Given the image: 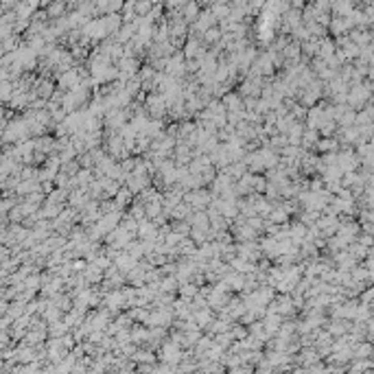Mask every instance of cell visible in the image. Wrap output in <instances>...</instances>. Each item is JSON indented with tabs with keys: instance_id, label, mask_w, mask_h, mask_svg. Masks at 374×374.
<instances>
[{
	"instance_id": "10",
	"label": "cell",
	"mask_w": 374,
	"mask_h": 374,
	"mask_svg": "<svg viewBox=\"0 0 374 374\" xmlns=\"http://www.w3.org/2000/svg\"><path fill=\"white\" fill-rule=\"evenodd\" d=\"M13 3H16V0H3V5H5V7H11Z\"/></svg>"
},
{
	"instance_id": "9",
	"label": "cell",
	"mask_w": 374,
	"mask_h": 374,
	"mask_svg": "<svg viewBox=\"0 0 374 374\" xmlns=\"http://www.w3.org/2000/svg\"><path fill=\"white\" fill-rule=\"evenodd\" d=\"M61 11H64V5H61V3H53V5H51V9H48V16L55 18V16H59Z\"/></svg>"
},
{
	"instance_id": "7",
	"label": "cell",
	"mask_w": 374,
	"mask_h": 374,
	"mask_svg": "<svg viewBox=\"0 0 374 374\" xmlns=\"http://www.w3.org/2000/svg\"><path fill=\"white\" fill-rule=\"evenodd\" d=\"M197 13H199L197 3H189V5L184 7V16H186V20H195V18H197Z\"/></svg>"
},
{
	"instance_id": "3",
	"label": "cell",
	"mask_w": 374,
	"mask_h": 374,
	"mask_svg": "<svg viewBox=\"0 0 374 374\" xmlns=\"http://www.w3.org/2000/svg\"><path fill=\"white\" fill-rule=\"evenodd\" d=\"M112 199H114V204H116V208H119V210H125V208H129V204L134 202V195H131L129 189L123 184L121 189L116 191V195H114Z\"/></svg>"
},
{
	"instance_id": "5",
	"label": "cell",
	"mask_w": 374,
	"mask_h": 374,
	"mask_svg": "<svg viewBox=\"0 0 374 374\" xmlns=\"http://www.w3.org/2000/svg\"><path fill=\"white\" fill-rule=\"evenodd\" d=\"M267 221H269V223H278V226H280V223H287V221H289V212H287V210H282L280 206H276V204H274L272 212L267 214Z\"/></svg>"
},
{
	"instance_id": "1",
	"label": "cell",
	"mask_w": 374,
	"mask_h": 374,
	"mask_svg": "<svg viewBox=\"0 0 374 374\" xmlns=\"http://www.w3.org/2000/svg\"><path fill=\"white\" fill-rule=\"evenodd\" d=\"M79 83H81L79 68H68V70L59 72V77H57V90H61V92H68V90L77 88Z\"/></svg>"
},
{
	"instance_id": "6",
	"label": "cell",
	"mask_w": 374,
	"mask_h": 374,
	"mask_svg": "<svg viewBox=\"0 0 374 374\" xmlns=\"http://www.w3.org/2000/svg\"><path fill=\"white\" fill-rule=\"evenodd\" d=\"M129 359H134V361H138V363H144V361H147V363H154L158 357H156V352H154V350L136 348V350H134V355H131Z\"/></svg>"
},
{
	"instance_id": "2",
	"label": "cell",
	"mask_w": 374,
	"mask_h": 374,
	"mask_svg": "<svg viewBox=\"0 0 374 374\" xmlns=\"http://www.w3.org/2000/svg\"><path fill=\"white\" fill-rule=\"evenodd\" d=\"M81 274L88 285H101V280H103V269L99 265H94V263H88Z\"/></svg>"
},
{
	"instance_id": "8",
	"label": "cell",
	"mask_w": 374,
	"mask_h": 374,
	"mask_svg": "<svg viewBox=\"0 0 374 374\" xmlns=\"http://www.w3.org/2000/svg\"><path fill=\"white\" fill-rule=\"evenodd\" d=\"M309 191H313V193L324 191V179H322V177H313V179H309Z\"/></svg>"
},
{
	"instance_id": "4",
	"label": "cell",
	"mask_w": 374,
	"mask_h": 374,
	"mask_svg": "<svg viewBox=\"0 0 374 374\" xmlns=\"http://www.w3.org/2000/svg\"><path fill=\"white\" fill-rule=\"evenodd\" d=\"M129 335H131V342H134V344L149 342V328L144 326V324H140V326H134V324H131V326H129Z\"/></svg>"
}]
</instances>
